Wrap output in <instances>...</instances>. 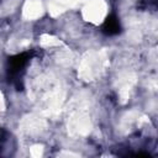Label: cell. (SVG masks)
I'll return each instance as SVG.
<instances>
[{
    "instance_id": "1",
    "label": "cell",
    "mask_w": 158,
    "mask_h": 158,
    "mask_svg": "<svg viewBox=\"0 0 158 158\" xmlns=\"http://www.w3.org/2000/svg\"><path fill=\"white\" fill-rule=\"evenodd\" d=\"M30 58H31V53H22V54H17V56L12 57L9 62L10 73L11 74H17L20 70H22L25 68V65L27 64Z\"/></svg>"
},
{
    "instance_id": "2",
    "label": "cell",
    "mask_w": 158,
    "mask_h": 158,
    "mask_svg": "<svg viewBox=\"0 0 158 158\" xmlns=\"http://www.w3.org/2000/svg\"><path fill=\"white\" fill-rule=\"evenodd\" d=\"M102 31L107 35H116L120 32V23L118 20L115 16H109L104 25H102Z\"/></svg>"
}]
</instances>
